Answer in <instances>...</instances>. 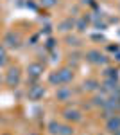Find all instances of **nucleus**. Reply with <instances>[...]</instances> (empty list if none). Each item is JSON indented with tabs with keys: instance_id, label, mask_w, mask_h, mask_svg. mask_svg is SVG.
<instances>
[{
	"instance_id": "obj_4",
	"label": "nucleus",
	"mask_w": 120,
	"mask_h": 135,
	"mask_svg": "<svg viewBox=\"0 0 120 135\" xmlns=\"http://www.w3.org/2000/svg\"><path fill=\"white\" fill-rule=\"evenodd\" d=\"M65 119H66V121H74V123H75V121H81V112L68 108V110H65Z\"/></svg>"
},
{
	"instance_id": "obj_13",
	"label": "nucleus",
	"mask_w": 120,
	"mask_h": 135,
	"mask_svg": "<svg viewBox=\"0 0 120 135\" xmlns=\"http://www.w3.org/2000/svg\"><path fill=\"white\" fill-rule=\"evenodd\" d=\"M43 94H45L43 86H38V88H34V90L30 92V95H32V97H40V95H43Z\"/></svg>"
},
{
	"instance_id": "obj_1",
	"label": "nucleus",
	"mask_w": 120,
	"mask_h": 135,
	"mask_svg": "<svg viewBox=\"0 0 120 135\" xmlns=\"http://www.w3.org/2000/svg\"><path fill=\"white\" fill-rule=\"evenodd\" d=\"M86 60H88L90 63H95V65L106 63V58H104L99 51H88V52H86Z\"/></svg>"
},
{
	"instance_id": "obj_11",
	"label": "nucleus",
	"mask_w": 120,
	"mask_h": 135,
	"mask_svg": "<svg viewBox=\"0 0 120 135\" xmlns=\"http://www.w3.org/2000/svg\"><path fill=\"white\" fill-rule=\"evenodd\" d=\"M93 104H95V106H102V108H104L106 99H104V97H99V95H95V97H93Z\"/></svg>"
},
{
	"instance_id": "obj_8",
	"label": "nucleus",
	"mask_w": 120,
	"mask_h": 135,
	"mask_svg": "<svg viewBox=\"0 0 120 135\" xmlns=\"http://www.w3.org/2000/svg\"><path fill=\"white\" fill-rule=\"evenodd\" d=\"M97 86H99V83H97L95 79H88V81H84V88H86L88 92H95Z\"/></svg>"
},
{
	"instance_id": "obj_7",
	"label": "nucleus",
	"mask_w": 120,
	"mask_h": 135,
	"mask_svg": "<svg viewBox=\"0 0 120 135\" xmlns=\"http://www.w3.org/2000/svg\"><path fill=\"white\" fill-rule=\"evenodd\" d=\"M6 43H7L9 47H18V36H14L13 32H9V34L6 36Z\"/></svg>"
},
{
	"instance_id": "obj_12",
	"label": "nucleus",
	"mask_w": 120,
	"mask_h": 135,
	"mask_svg": "<svg viewBox=\"0 0 120 135\" xmlns=\"http://www.w3.org/2000/svg\"><path fill=\"white\" fill-rule=\"evenodd\" d=\"M49 132H50V133H54V135L59 133V124H58V123H50V124H49Z\"/></svg>"
},
{
	"instance_id": "obj_5",
	"label": "nucleus",
	"mask_w": 120,
	"mask_h": 135,
	"mask_svg": "<svg viewBox=\"0 0 120 135\" xmlns=\"http://www.w3.org/2000/svg\"><path fill=\"white\" fill-rule=\"evenodd\" d=\"M59 79L61 83H68V81H72V78H74V74H72L70 69H63V70H59Z\"/></svg>"
},
{
	"instance_id": "obj_15",
	"label": "nucleus",
	"mask_w": 120,
	"mask_h": 135,
	"mask_svg": "<svg viewBox=\"0 0 120 135\" xmlns=\"http://www.w3.org/2000/svg\"><path fill=\"white\" fill-rule=\"evenodd\" d=\"M106 76H109V78H117V70H113V69H108V70H106Z\"/></svg>"
},
{
	"instance_id": "obj_20",
	"label": "nucleus",
	"mask_w": 120,
	"mask_h": 135,
	"mask_svg": "<svg viewBox=\"0 0 120 135\" xmlns=\"http://www.w3.org/2000/svg\"><path fill=\"white\" fill-rule=\"evenodd\" d=\"M117 60H118V61H120V54H118V56H117Z\"/></svg>"
},
{
	"instance_id": "obj_6",
	"label": "nucleus",
	"mask_w": 120,
	"mask_h": 135,
	"mask_svg": "<svg viewBox=\"0 0 120 135\" xmlns=\"http://www.w3.org/2000/svg\"><path fill=\"white\" fill-rule=\"evenodd\" d=\"M41 72H43V67H41L40 63H32V65H29V74L30 76H40Z\"/></svg>"
},
{
	"instance_id": "obj_2",
	"label": "nucleus",
	"mask_w": 120,
	"mask_h": 135,
	"mask_svg": "<svg viewBox=\"0 0 120 135\" xmlns=\"http://www.w3.org/2000/svg\"><path fill=\"white\" fill-rule=\"evenodd\" d=\"M106 128L109 130L111 133H115V132H118L120 130V115H111L109 119H108V123H106Z\"/></svg>"
},
{
	"instance_id": "obj_9",
	"label": "nucleus",
	"mask_w": 120,
	"mask_h": 135,
	"mask_svg": "<svg viewBox=\"0 0 120 135\" xmlns=\"http://www.w3.org/2000/svg\"><path fill=\"white\" fill-rule=\"evenodd\" d=\"M72 27H74V22H72V20H65V22H63V23L59 25V31L66 32V31H70Z\"/></svg>"
},
{
	"instance_id": "obj_18",
	"label": "nucleus",
	"mask_w": 120,
	"mask_h": 135,
	"mask_svg": "<svg viewBox=\"0 0 120 135\" xmlns=\"http://www.w3.org/2000/svg\"><path fill=\"white\" fill-rule=\"evenodd\" d=\"M77 27H79V31H84V27H86V23H84V20H81Z\"/></svg>"
},
{
	"instance_id": "obj_10",
	"label": "nucleus",
	"mask_w": 120,
	"mask_h": 135,
	"mask_svg": "<svg viewBox=\"0 0 120 135\" xmlns=\"http://www.w3.org/2000/svg\"><path fill=\"white\" fill-rule=\"evenodd\" d=\"M58 135H74V128L72 126H59V133Z\"/></svg>"
},
{
	"instance_id": "obj_3",
	"label": "nucleus",
	"mask_w": 120,
	"mask_h": 135,
	"mask_svg": "<svg viewBox=\"0 0 120 135\" xmlns=\"http://www.w3.org/2000/svg\"><path fill=\"white\" fill-rule=\"evenodd\" d=\"M18 78H20L18 69H11L9 74H7V83H9V86H14V85L18 83Z\"/></svg>"
},
{
	"instance_id": "obj_19",
	"label": "nucleus",
	"mask_w": 120,
	"mask_h": 135,
	"mask_svg": "<svg viewBox=\"0 0 120 135\" xmlns=\"http://www.w3.org/2000/svg\"><path fill=\"white\" fill-rule=\"evenodd\" d=\"M91 0H82V4H90Z\"/></svg>"
},
{
	"instance_id": "obj_17",
	"label": "nucleus",
	"mask_w": 120,
	"mask_h": 135,
	"mask_svg": "<svg viewBox=\"0 0 120 135\" xmlns=\"http://www.w3.org/2000/svg\"><path fill=\"white\" fill-rule=\"evenodd\" d=\"M4 61H6V51L0 47V63H4Z\"/></svg>"
},
{
	"instance_id": "obj_14",
	"label": "nucleus",
	"mask_w": 120,
	"mask_h": 135,
	"mask_svg": "<svg viewBox=\"0 0 120 135\" xmlns=\"http://www.w3.org/2000/svg\"><path fill=\"white\" fill-rule=\"evenodd\" d=\"M58 95H59V99H66V97L70 95V90H68V88H61L59 92H58Z\"/></svg>"
},
{
	"instance_id": "obj_16",
	"label": "nucleus",
	"mask_w": 120,
	"mask_h": 135,
	"mask_svg": "<svg viewBox=\"0 0 120 135\" xmlns=\"http://www.w3.org/2000/svg\"><path fill=\"white\" fill-rule=\"evenodd\" d=\"M41 4H45V6H49V7H52V6L56 4V0H41Z\"/></svg>"
}]
</instances>
